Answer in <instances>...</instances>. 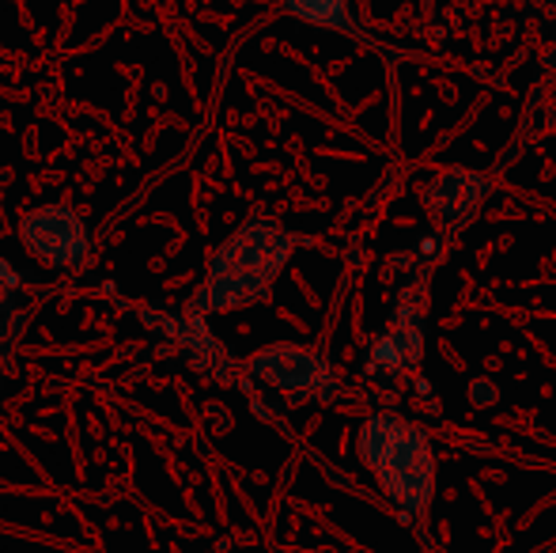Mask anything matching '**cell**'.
Returning <instances> with one entry per match:
<instances>
[{
    "label": "cell",
    "mask_w": 556,
    "mask_h": 553,
    "mask_svg": "<svg viewBox=\"0 0 556 553\" xmlns=\"http://www.w3.org/2000/svg\"><path fill=\"white\" fill-rule=\"evenodd\" d=\"M300 239L273 221H247L231 239L213 254L208 274L190 300V315H216V311L254 307L269 303L280 269L288 266Z\"/></svg>",
    "instance_id": "cell-1"
},
{
    "label": "cell",
    "mask_w": 556,
    "mask_h": 553,
    "mask_svg": "<svg viewBox=\"0 0 556 553\" xmlns=\"http://www.w3.org/2000/svg\"><path fill=\"white\" fill-rule=\"evenodd\" d=\"M356 448L394 508L409 519L425 516L435 493V455L425 428L397 414H375L359 428Z\"/></svg>",
    "instance_id": "cell-2"
},
{
    "label": "cell",
    "mask_w": 556,
    "mask_h": 553,
    "mask_svg": "<svg viewBox=\"0 0 556 553\" xmlns=\"http://www.w3.org/2000/svg\"><path fill=\"white\" fill-rule=\"evenodd\" d=\"M20 239L53 269H80L91 254V231L73 205H35L20 221Z\"/></svg>",
    "instance_id": "cell-3"
},
{
    "label": "cell",
    "mask_w": 556,
    "mask_h": 553,
    "mask_svg": "<svg viewBox=\"0 0 556 553\" xmlns=\"http://www.w3.org/2000/svg\"><path fill=\"white\" fill-rule=\"evenodd\" d=\"M420 356H425V288H417L413 296L405 292L397 315L375 338L371 353H367V376L382 379V384L387 379L405 384L420 368Z\"/></svg>",
    "instance_id": "cell-4"
},
{
    "label": "cell",
    "mask_w": 556,
    "mask_h": 553,
    "mask_svg": "<svg viewBox=\"0 0 556 553\" xmlns=\"http://www.w3.org/2000/svg\"><path fill=\"white\" fill-rule=\"evenodd\" d=\"M250 376H257L262 384L280 387V391L295 394V399H330L337 376H333V364L326 361L323 353L307 345H269V349H257L250 356Z\"/></svg>",
    "instance_id": "cell-5"
},
{
    "label": "cell",
    "mask_w": 556,
    "mask_h": 553,
    "mask_svg": "<svg viewBox=\"0 0 556 553\" xmlns=\"http://www.w3.org/2000/svg\"><path fill=\"white\" fill-rule=\"evenodd\" d=\"M484 193H489L484 175H473V171H443L425 190V201H428V213H435V221L458 228Z\"/></svg>",
    "instance_id": "cell-6"
},
{
    "label": "cell",
    "mask_w": 556,
    "mask_h": 553,
    "mask_svg": "<svg viewBox=\"0 0 556 553\" xmlns=\"http://www.w3.org/2000/svg\"><path fill=\"white\" fill-rule=\"evenodd\" d=\"M280 4H285V12H292L295 20L311 23V27L337 30V35H359L349 0H280Z\"/></svg>",
    "instance_id": "cell-7"
},
{
    "label": "cell",
    "mask_w": 556,
    "mask_h": 553,
    "mask_svg": "<svg viewBox=\"0 0 556 553\" xmlns=\"http://www.w3.org/2000/svg\"><path fill=\"white\" fill-rule=\"evenodd\" d=\"M167 334L178 341V345L190 353V361L198 368H208L213 361H227L224 356V345L208 334L205 318L201 315H186V318H167Z\"/></svg>",
    "instance_id": "cell-8"
},
{
    "label": "cell",
    "mask_w": 556,
    "mask_h": 553,
    "mask_svg": "<svg viewBox=\"0 0 556 553\" xmlns=\"http://www.w3.org/2000/svg\"><path fill=\"white\" fill-rule=\"evenodd\" d=\"M496 402V384H489V379H477L473 384V402Z\"/></svg>",
    "instance_id": "cell-9"
},
{
    "label": "cell",
    "mask_w": 556,
    "mask_h": 553,
    "mask_svg": "<svg viewBox=\"0 0 556 553\" xmlns=\"http://www.w3.org/2000/svg\"><path fill=\"white\" fill-rule=\"evenodd\" d=\"M4 269H8V262L0 259V277H4ZM0 300H8V292H4V288H0Z\"/></svg>",
    "instance_id": "cell-10"
}]
</instances>
